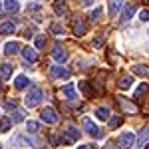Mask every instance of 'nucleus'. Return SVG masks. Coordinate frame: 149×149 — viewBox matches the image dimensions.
Segmentation results:
<instances>
[{
    "label": "nucleus",
    "mask_w": 149,
    "mask_h": 149,
    "mask_svg": "<svg viewBox=\"0 0 149 149\" xmlns=\"http://www.w3.org/2000/svg\"><path fill=\"white\" fill-rule=\"evenodd\" d=\"M40 100H42V90L32 86L28 90V93H26V97H24V103H26V107H36L40 103Z\"/></svg>",
    "instance_id": "nucleus-1"
},
{
    "label": "nucleus",
    "mask_w": 149,
    "mask_h": 149,
    "mask_svg": "<svg viewBox=\"0 0 149 149\" xmlns=\"http://www.w3.org/2000/svg\"><path fill=\"white\" fill-rule=\"evenodd\" d=\"M40 119H42V121H46V123H56V121H58L56 109H54V107H50V105L44 107V109H42V113H40Z\"/></svg>",
    "instance_id": "nucleus-2"
},
{
    "label": "nucleus",
    "mask_w": 149,
    "mask_h": 149,
    "mask_svg": "<svg viewBox=\"0 0 149 149\" xmlns=\"http://www.w3.org/2000/svg\"><path fill=\"white\" fill-rule=\"evenodd\" d=\"M81 125L86 127V131H88L90 135H93V137H102V131H100V127L95 125V123H93L90 117H84V119H81Z\"/></svg>",
    "instance_id": "nucleus-3"
},
{
    "label": "nucleus",
    "mask_w": 149,
    "mask_h": 149,
    "mask_svg": "<svg viewBox=\"0 0 149 149\" xmlns=\"http://www.w3.org/2000/svg\"><path fill=\"white\" fill-rule=\"evenodd\" d=\"M119 147H123V149H129V147H133V143H135V135L133 133H129V131H123L121 135H119Z\"/></svg>",
    "instance_id": "nucleus-4"
},
{
    "label": "nucleus",
    "mask_w": 149,
    "mask_h": 149,
    "mask_svg": "<svg viewBox=\"0 0 149 149\" xmlns=\"http://www.w3.org/2000/svg\"><path fill=\"white\" fill-rule=\"evenodd\" d=\"M121 6H123V0H107V14H109V18H115L117 12L121 10Z\"/></svg>",
    "instance_id": "nucleus-5"
},
{
    "label": "nucleus",
    "mask_w": 149,
    "mask_h": 149,
    "mask_svg": "<svg viewBox=\"0 0 149 149\" xmlns=\"http://www.w3.org/2000/svg\"><path fill=\"white\" fill-rule=\"evenodd\" d=\"M50 74H52L54 78H60V80H68L70 78V70L62 68V66H52V68H50Z\"/></svg>",
    "instance_id": "nucleus-6"
},
{
    "label": "nucleus",
    "mask_w": 149,
    "mask_h": 149,
    "mask_svg": "<svg viewBox=\"0 0 149 149\" xmlns=\"http://www.w3.org/2000/svg\"><path fill=\"white\" fill-rule=\"evenodd\" d=\"M52 58L56 60L58 64H64L66 60H68V52L64 50V48H60V46H56L54 48V52H52Z\"/></svg>",
    "instance_id": "nucleus-7"
},
{
    "label": "nucleus",
    "mask_w": 149,
    "mask_h": 149,
    "mask_svg": "<svg viewBox=\"0 0 149 149\" xmlns=\"http://www.w3.org/2000/svg\"><path fill=\"white\" fill-rule=\"evenodd\" d=\"M22 56H24V60H26V62H30V64H34L36 60H38V54H36V50H34V48H30V46L22 48Z\"/></svg>",
    "instance_id": "nucleus-8"
},
{
    "label": "nucleus",
    "mask_w": 149,
    "mask_h": 149,
    "mask_svg": "<svg viewBox=\"0 0 149 149\" xmlns=\"http://www.w3.org/2000/svg\"><path fill=\"white\" fill-rule=\"evenodd\" d=\"M72 26H74V34H76V36H84V34H86V24H84L81 18H74Z\"/></svg>",
    "instance_id": "nucleus-9"
},
{
    "label": "nucleus",
    "mask_w": 149,
    "mask_h": 149,
    "mask_svg": "<svg viewBox=\"0 0 149 149\" xmlns=\"http://www.w3.org/2000/svg\"><path fill=\"white\" fill-rule=\"evenodd\" d=\"M137 12V8L133 6V4H129V6H125V10L121 12V22H129L131 18H133V14Z\"/></svg>",
    "instance_id": "nucleus-10"
},
{
    "label": "nucleus",
    "mask_w": 149,
    "mask_h": 149,
    "mask_svg": "<svg viewBox=\"0 0 149 149\" xmlns=\"http://www.w3.org/2000/svg\"><path fill=\"white\" fill-rule=\"evenodd\" d=\"M60 92H62V95H66L68 100H76V88H74V84H68V86H64Z\"/></svg>",
    "instance_id": "nucleus-11"
},
{
    "label": "nucleus",
    "mask_w": 149,
    "mask_h": 149,
    "mask_svg": "<svg viewBox=\"0 0 149 149\" xmlns=\"http://www.w3.org/2000/svg\"><path fill=\"white\" fill-rule=\"evenodd\" d=\"M80 135H81V133L74 125H68V127H66V137H68L70 141H78V139H80Z\"/></svg>",
    "instance_id": "nucleus-12"
},
{
    "label": "nucleus",
    "mask_w": 149,
    "mask_h": 149,
    "mask_svg": "<svg viewBox=\"0 0 149 149\" xmlns=\"http://www.w3.org/2000/svg\"><path fill=\"white\" fill-rule=\"evenodd\" d=\"M133 74L135 76H141V78H149V68L147 66H143V64H137V66H133Z\"/></svg>",
    "instance_id": "nucleus-13"
},
{
    "label": "nucleus",
    "mask_w": 149,
    "mask_h": 149,
    "mask_svg": "<svg viewBox=\"0 0 149 149\" xmlns=\"http://www.w3.org/2000/svg\"><path fill=\"white\" fill-rule=\"evenodd\" d=\"M54 12L60 14V16L68 14V6H66V2H64V0H56V2H54Z\"/></svg>",
    "instance_id": "nucleus-14"
},
{
    "label": "nucleus",
    "mask_w": 149,
    "mask_h": 149,
    "mask_svg": "<svg viewBox=\"0 0 149 149\" xmlns=\"http://www.w3.org/2000/svg\"><path fill=\"white\" fill-rule=\"evenodd\" d=\"M131 84H133V78H131V76H121L119 81H117V86H119L121 90H129V88H131Z\"/></svg>",
    "instance_id": "nucleus-15"
},
{
    "label": "nucleus",
    "mask_w": 149,
    "mask_h": 149,
    "mask_svg": "<svg viewBox=\"0 0 149 149\" xmlns=\"http://www.w3.org/2000/svg\"><path fill=\"white\" fill-rule=\"evenodd\" d=\"M149 139V125L145 127H141L139 129V135H137V141H139V145H145V141Z\"/></svg>",
    "instance_id": "nucleus-16"
},
{
    "label": "nucleus",
    "mask_w": 149,
    "mask_h": 149,
    "mask_svg": "<svg viewBox=\"0 0 149 149\" xmlns=\"http://www.w3.org/2000/svg\"><path fill=\"white\" fill-rule=\"evenodd\" d=\"M4 8L8 12H18L20 10V2L18 0H4Z\"/></svg>",
    "instance_id": "nucleus-17"
},
{
    "label": "nucleus",
    "mask_w": 149,
    "mask_h": 149,
    "mask_svg": "<svg viewBox=\"0 0 149 149\" xmlns=\"http://www.w3.org/2000/svg\"><path fill=\"white\" fill-rule=\"evenodd\" d=\"M14 30H16L14 22H2L0 24V34H14Z\"/></svg>",
    "instance_id": "nucleus-18"
},
{
    "label": "nucleus",
    "mask_w": 149,
    "mask_h": 149,
    "mask_svg": "<svg viewBox=\"0 0 149 149\" xmlns=\"http://www.w3.org/2000/svg\"><path fill=\"white\" fill-rule=\"evenodd\" d=\"M12 68H14V66H10V64H2V66H0V78L8 80L12 76Z\"/></svg>",
    "instance_id": "nucleus-19"
},
{
    "label": "nucleus",
    "mask_w": 149,
    "mask_h": 149,
    "mask_svg": "<svg viewBox=\"0 0 149 149\" xmlns=\"http://www.w3.org/2000/svg\"><path fill=\"white\" fill-rule=\"evenodd\" d=\"M95 117L102 119V121H107V119H109V109H107V107H97V109H95Z\"/></svg>",
    "instance_id": "nucleus-20"
},
{
    "label": "nucleus",
    "mask_w": 149,
    "mask_h": 149,
    "mask_svg": "<svg viewBox=\"0 0 149 149\" xmlns=\"http://www.w3.org/2000/svg\"><path fill=\"white\" fill-rule=\"evenodd\" d=\"M28 84H30V81H28V78H26V76H18V78H16V81H14V86H16L18 90H24Z\"/></svg>",
    "instance_id": "nucleus-21"
},
{
    "label": "nucleus",
    "mask_w": 149,
    "mask_h": 149,
    "mask_svg": "<svg viewBox=\"0 0 149 149\" xmlns=\"http://www.w3.org/2000/svg\"><path fill=\"white\" fill-rule=\"evenodd\" d=\"M18 48H20L18 42H8V44L4 46V52H6V54H16V52H18Z\"/></svg>",
    "instance_id": "nucleus-22"
},
{
    "label": "nucleus",
    "mask_w": 149,
    "mask_h": 149,
    "mask_svg": "<svg viewBox=\"0 0 149 149\" xmlns=\"http://www.w3.org/2000/svg\"><path fill=\"white\" fill-rule=\"evenodd\" d=\"M119 105H121V109H125V111H129V113H135V109H137L133 103L125 102V100H119Z\"/></svg>",
    "instance_id": "nucleus-23"
},
{
    "label": "nucleus",
    "mask_w": 149,
    "mask_h": 149,
    "mask_svg": "<svg viewBox=\"0 0 149 149\" xmlns=\"http://www.w3.org/2000/svg\"><path fill=\"white\" fill-rule=\"evenodd\" d=\"M10 125H12V119H10V117H4V119L0 121V131H8Z\"/></svg>",
    "instance_id": "nucleus-24"
},
{
    "label": "nucleus",
    "mask_w": 149,
    "mask_h": 149,
    "mask_svg": "<svg viewBox=\"0 0 149 149\" xmlns=\"http://www.w3.org/2000/svg\"><path fill=\"white\" fill-rule=\"evenodd\" d=\"M12 123H18V121H22L24 119V111L22 109H14V117H10Z\"/></svg>",
    "instance_id": "nucleus-25"
},
{
    "label": "nucleus",
    "mask_w": 149,
    "mask_h": 149,
    "mask_svg": "<svg viewBox=\"0 0 149 149\" xmlns=\"http://www.w3.org/2000/svg\"><path fill=\"white\" fill-rule=\"evenodd\" d=\"M26 131L28 133H38V123L36 121H28L26 123Z\"/></svg>",
    "instance_id": "nucleus-26"
},
{
    "label": "nucleus",
    "mask_w": 149,
    "mask_h": 149,
    "mask_svg": "<svg viewBox=\"0 0 149 149\" xmlns=\"http://www.w3.org/2000/svg\"><path fill=\"white\" fill-rule=\"evenodd\" d=\"M50 30H52V32H54L56 36H62V34H64V28H62L60 24H56V22H54L52 26H50Z\"/></svg>",
    "instance_id": "nucleus-27"
},
{
    "label": "nucleus",
    "mask_w": 149,
    "mask_h": 149,
    "mask_svg": "<svg viewBox=\"0 0 149 149\" xmlns=\"http://www.w3.org/2000/svg\"><path fill=\"white\" fill-rule=\"evenodd\" d=\"M145 92H147V86H145V84H141V86H139L137 90H135V97H139V95H143Z\"/></svg>",
    "instance_id": "nucleus-28"
},
{
    "label": "nucleus",
    "mask_w": 149,
    "mask_h": 149,
    "mask_svg": "<svg viewBox=\"0 0 149 149\" xmlns=\"http://www.w3.org/2000/svg\"><path fill=\"white\" fill-rule=\"evenodd\" d=\"M119 123H121V117H111V119H109V127H111V129H115Z\"/></svg>",
    "instance_id": "nucleus-29"
},
{
    "label": "nucleus",
    "mask_w": 149,
    "mask_h": 149,
    "mask_svg": "<svg viewBox=\"0 0 149 149\" xmlns=\"http://www.w3.org/2000/svg\"><path fill=\"white\" fill-rule=\"evenodd\" d=\"M139 20H141V22H149V10H141L139 12Z\"/></svg>",
    "instance_id": "nucleus-30"
},
{
    "label": "nucleus",
    "mask_w": 149,
    "mask_h": 149,
    "mask_svg": "<svg viewBox=\"0 0 149 149\" xmlns=\"http://www.w3.org/2000/svg\"><path fill=\"white\" fill-rule=\"evenodd\" d=\"M80 88H81V90H84L86 93H88V95H90V93H93V88H90V86H88L86 81H81V84H80Z\"/></svg>",
    "instance_id": "nucleus-31"
},
{
    "label": "nucleus",
    "mask_w": 149,
    "mask_h": 149,
    "mask_svg": "<svg viewBox=\"0 0 149 149\" xmlns=\"http://www.w3.org/2000/svg\"><path fill=\"white\" fill-rule=\"evenodd\" d=\"M100 14H102V8H95L93 12H90V20H97Z\"/></svg>",
    "instance_id": "nucleus-32"
},
{
    "label": "nucleus",
    "mask_w": 149,
    "mask_h": 149,
    "mask_svg": "<svg viewBox=\"0 0 149 149\" xmlns=\"http://www.w3.org/2000/svg\"><path fill=\"white\" fill-rule=\"evenodd\" d=\"M44 44H46L44 36H38V38H36V48H44Z\"/></svg>",
    "instance_id": "nucleus-33"
},
{
    "label": "nucleus",
    "mask_w": 149,
    "mask_h": 149,
    "mask_svg": "<svg viewBox=\"0 0 149 149\" xmlns=\"http://www.w3.org/2000/svg\"><path fill=\"white\" fill-rule=\"evenodd\" d=\"M4 105H6L8 109H16V102H14V100H6V102H4Z\"/></svg>",
    "instance_id": "nucleus-34"
},
{
    "label": "nucleus",
    "mask_w": 149,
    "mask_h": 149,
    "mask_svg": "<svg viewBox=\"0 0 149 149\" xmlns=\"http://www.w3.org/2000/svg\"><path fill=\"white\" fill-rule=\"evenodd\" d=\"M102 44H103V38H102V36H97V38L93 40V48H102Z\"/></svg>",
    "instance_id": "nucleus-35"
},
{
    "label": "nucleus",
    "mask_w": 149,
    "mask_h": 149,
    "mask_svg": "<svg viewBox=\"0 0 149 149\" xmlns=\"http://www.w3.org/2000/svg\"><path fill=\"white\" fill-rule=\"evenodd\" d=\"M80 4H81V6H92L93 0H80Z\"/></svg>",
    "instance_id": "nucleus-36"
},
{
    "label": "nucleus",
    "mask_w": 149,
    "mask_h": 149,
    "mask_svg": "<svg viewBox=\"0 0 149 149\" xmlns=\"http://www.w3.org/2000/svg\"><path fill=\"white\" fill-rule=\"evenodd\" d=\"M103 149H117V147H115L113 143H105V145H103Z\"/></svg>",
    "instance_id": "nucleus-37"
},
{
    "label": "nucleus",
    "mask_w": 149,
    "mask_h": 149,
    "mask_svg": "<svg viewBox=\"0 0 149 149\" xmlns=\"http://www.w3.org/2000/svg\"><path fill=\"white\" fill-rule=\"evenodd\" d=\"M80 149H92V145H81Z\"/></svg>",
    "instance_id": "nucleus-38"
},
{
    "label": "nucleus",
    "mask_w": 149,
    "mask_h": 149,
    "mask_svg": "<svg viewBox=\"0 0 149 149\" xmlns=\"http://www.w3.org/2000/svg\"><path fill=\"white\" fill-rule=\"evenodd\" d=\"M0 8H2V0H0Z\"/></svg>",
    "instance_id": "nucleus-39"
},
{
    "label": "nucleus",
    "mask_w": 149,
    "mask_h": 149,
    "mask_svg": "<svg viewBox=\"0 0 149 149\" xmlns=\"http://www.w3.org/2000/svg\"><path fill=\"white\" fill-rule=\"evenodd\" d=\"M0 149H2V147H0Z\"/></svg>",
    "instance_id": "nucleus-40"
}]
</instances>
